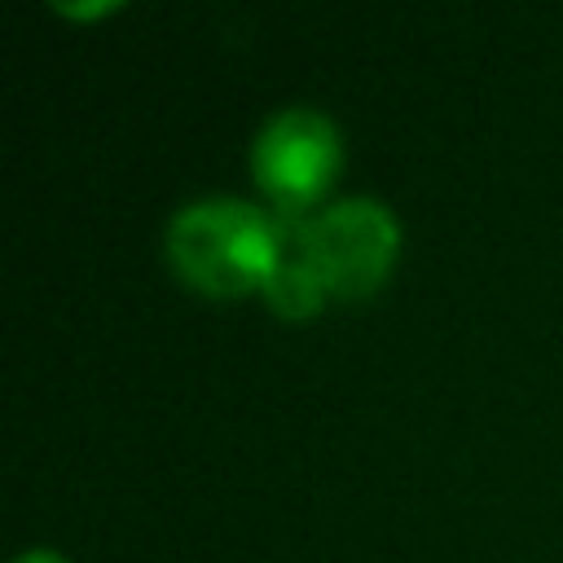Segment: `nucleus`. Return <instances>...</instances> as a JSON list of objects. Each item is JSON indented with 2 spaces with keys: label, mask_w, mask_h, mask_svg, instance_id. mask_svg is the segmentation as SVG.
Masks as SVG:
<instances>
[{
  "label": "nucleus",
  "mask_w": 563,
  "mask_h": 563,
  "mask_svg": "<svg viewBox=\"0 0 563 563\" xmlns=\"http://www.w3.org/2000/svg\"><path fill=\"white\" fill-rule=\"evenodd\" d=\"M57 13H66V18H92V13H114V4H88V9H75V4H57Z\"/></svg>",
  "instance_id": "nucleus-6"
},
{
  "label": "nucleus",
  "mask_w": 563,
  "mask_h": 563,
  "mask_svg": "<svg viewBox=\"0 0 563 563\" xmlns=\"http://www.w3.org/2000/svg\"><path fill=\"white\" fill-rule=\"evenodd\" d=\"M343 172V136L317 106H286L264 119L251 141V180L273 216H317Z\"/></svg>",
  "instance_id": "nucleus-2"
},
{
  "label": "nucleus",
  "mask_w": 563,
  "mask_h": 563,
  "mask_svg": "<svg viewBox=\"0 0 563 563\" xmlns=\"http://www.w3.org/2000/svg\"><path fill=\"white\" fill-rule=\"evenodd\" d=\"M163 251L172 273L207 299L264 295L282 251V220L246 198H198L167 220Z\"/></svg>",
  "instance_id": "nucleus-1"
},
{
  "label": "nucleus",
  "mask_w": 563,
  "mask_h": 563,
  "mask_svg": "<svg viewBox=\"0 0 563 563\" xmlns=\"http://www.w3.org/2000/svg\"><path fill=\"white\" fill-rule=\"evenodd\" d=\"M13 563H70L66 554H57V550H44V545H35V550H22Z\"/></svg>",
  "instance_id": "nucleus-5"
},
{
  "label": "nucleus",
  "mask_w": 563,
  "mask_h": 563,
  "mask_svg": "<svg viewBox=\"0 0 563 563\" xmlns=\"http://www.w3.org/2000/svg\"><path fill=\"white\" fill-rule=\"evenodd\" d=\"M303 251L330 299H369L396 268L400 224L387 202L356 194L299 220Z\"/></svg>",
  "instance_id": "nucleus-3"
},
{
  "label": "nucleus",
  "mask_w": 563,
  "mask_h": 563,
  "mask_svg": "<svg viewBox=\"0 0 563 563\" xmlns=\"http://www.w3.org/2000/svg\"><path fill=\"white\" fill-rule=\"evenodd\" d=\"M277 220H282V251H277L268 286H264V303L282 321H308V317H317L325 308L330 295H325V286H321V277H317V268H312V260L303 251L299 220H286V216H277Z\"/></svg>",
  "instance_id": "nucleus-4"
}]
</instances>
